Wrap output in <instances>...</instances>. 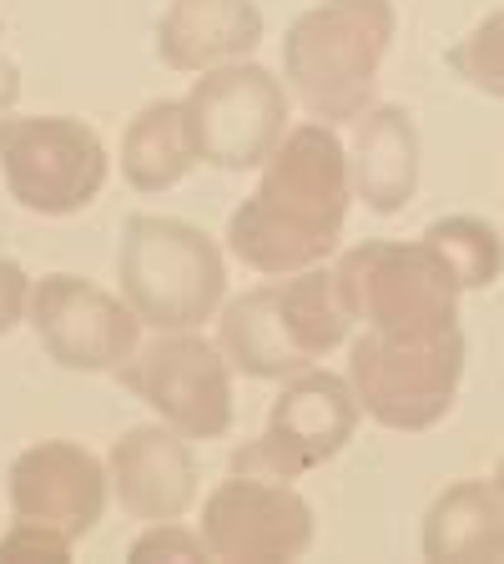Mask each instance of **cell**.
Returning a JSON list of instances; mask_svg holds the SVG:
<instances>
[{
    "instance_id": "6da1fadb",
    "label": "cell",
    "mask_w": 504,
    "mask_h": 564,
    "mask_svg": "<svg viewBox=\"0 0 504 564\" xmlns=\"http://www.w3.org/2000/svg\"><path fill=\"white\" fill-rule=\"evenodd\" d=\"M348 202V147L329 121L288 127L278 152L262 162L253 197H243V207L227 217V252L262 278L318 268L339 252Z\"/></svg>"
},
{
    "instance_id": "7a4b0ae2",
    "label": "cell",
    "mask_w": 504,
    "mask_h": 564,
    "mask_svg": "<svg viewBox=\"0 0 504 564\" xmlns=\"http://www.w3.org/2000/svg\"><path fill=\"white\" fill-rule=\"evenodd\" d=\"M348 328L353 313L339 293V272H329L323 262L247 288L227 297L217 313V343L227 364L262 383H282L313 368L318 358L348 343Z\"/></svg>"
},
{
    "instance_id": "3957f363",
    "label": "cell",
    "mask_w": 504,
    "mask_h": 564,
    "mask_svg": "<svg viewBox=\"0 0 504 564\" xmlns=\"http://www.w3.org/2000/svg\"><path fill=\"white\" fill-rule=\"evenodd\" d=\"M399 31L394 0H318L282 35V82L313 121H358L374 106L384 56Z\"/></svg>"
},
{
    "instance_id": "277c9868",
    "label": "cell",
    "mask_w": 504,
    "mask_h": 564,
    "mask_svg": "<svg viewBox=\"0 0 504 564\" xmlns=\"http://www.w3.org/2000/svg\"><path fill=\"white\" fill-rule=\"evenodd\" d=\"M117 278L121 297L157 333L202 328L227 303L223 247L182 217H157V212L127 217L117 247Z\"/></svg>"
},
{
    "instance_id": "5b68a950",
    "label": "cell",
    "mask_w": 504,
    "mask_h": 564,
    "mask_svg": "<svg viewBox=\"0 0 504 564\" xmlns=\"http://www.w3.org/2000/svg\"><path fill=\"white\" fill-rule=\"evenodd\" d=\"M339 293L353 323L388 338H439L459 328V278L435 242H358L339 258Z\"/></svg>"
},
{
    "instance_id": "8992f818",
    "label": "cell",
    "mask_w": 504,
    "mask_h": 564,
    "mask_svg": "<svg viewBox=\"0 0 504 564\" xmlns=\"http://www.w3.org/2000/svg\"><path fill=\"white\" fill-rule=\"evenodd\" d=\"M464 378V333L439 338H388L364 328L348 348V383L358 409L394 434H423L449 419Z\"/></svg>"
},
{
    "instance_id": "52a82bcc",
    "label": "cell",
    "mask_w": 504,
    "mask_h": 564,
    "mask_svg": "<svg viewBox=\"0 0 504 564\" xmlns=\"http://www.w3.org/2000/svg\"><path fill=\"white\" fill-rule=\"evenodd\" d=\"M111 156L82 117H11L0 111V182L35 217H71L106 187Z\"/></svg>"
},
{
    "instance_id": "ba28073f",
    "label": "cell",
    "mask_w": 504,
    "mask_h": 564,
    "mask_svg": "<svg viewBox=\"0 0 504 564\" xmlns=\"http://www.w3.org/2000/svg\"><path fill=\"white\" fill-rule=\"evenodd\" d=\"M288 101H293L288 82L258 61H227L202 70L182 96L197 162L217 172L262 166L288 137Z\"/></svg>"
},
{
    "instance_id": "9c48e42d",
    "label": "cell",
    "mask_w": 504,
    "mask_h": 564,
    "mask_svg": "<svg viewBox=\"0 0 504 564\" xmlns=\"http://www.w3.org/2000/svg\"><path fill=\"white\" fill-rule=\"evenodd\" d=\"M117 383L141 399L162 423L187 438H227L237 419L233 403V364L223 343H207L197 328L162 333L141 343L117 368Z\"/></svg>"
},
{
    "instance_id": "30bf717a",
    "label": "cell",
    "mask_w": 504,
    "mask_h": 564,
    "mask_svg": "<svg viewBox=\"0 0 504 564\" xmlns=\"http://www.w3.org/2000/svg\"><path fill=\"white\" fill-rule=\"evenodd\" d=\"M358 393L348 373L329 368H303L282 378V393L272 399L262 438L243 444L233 454V474H258V479H303L308 469L339 458L358 434Z\"/></svg>"
},
{
    "instance_id": "8fae6325",
    "label": "cell",
    "mask_w": 504,
    "mask_h": 564,
    "mask_svg": "<svg viewBox=\"0 0 504 564\" xmlns=\"http://www.w3.org/2000/svg\"><path fill=\"white\" fill-rule=\"evenodd\" d=\"M35 343L46 348L51 364L71 373H117L131 352L141 348V317L127 297L106 293L76 272H46L31 282L25 307Z\"/></svg>"
},
{
    "instance_id": "7c38bea8",
    "label": "cell",
    "mask_w": 504,
    "mask_h": 564,
    "mask_svg": "<svg viewBox=\"0 0 504 564\" xmlns=\"http://www.w3.org/2000/svg\"><path fill=\"white\" fill-rule=\"evenodd\" d=\"M202 540L223 564H293L313 544V505L288 479L227 474L202 499Z\"/></svg>"
},
{
    "instance_id": "4fadbf2b",
    "label": "cell",
    "mask_w": 504,
    "mask_h": 564,
    "mask_svg": "<svg viewBox=\"0 0 504 564\" xmlns=\"http://www.w3.org/2000/svg\"><path fill=\"white\" fill-rule=\"evenodd\" d=\"M6 494H11L15 519H35L46 529H61L66 540H86L106 514L111 469L92 448L71 444V438H41V444L15 454Z\"/></svg>"
},
{
    "instance_id": "5bb4252c",
    "label": "cell",
    "mask_w": 504,
    "mask_h": 564,
    "mask_svg": "<svg viewBox=\"0 0 504 564\" xmlns=\"http://www.w3.org/2000/svg\"><path fill=\"white\" fill-rule=\"evenodd\" d=\"M111 469V499L127 519L162 524L182 519L197 505V458H192L187 434H176L172 423H137L111 444L106 454Z\"/></svg>"
},
{
    "instance_id": "9a60e30c",
    "label": "cell",
    "mask_w": 504,
    "mask_h": 564,
    "mask_svg": "<svg viewBox=\"0 0 504 564\" xmlns=\"http://www.w3.org/2000/svg\"><path fill=\"white\" fill-rule=\"evenodd\" d=\"M258 0H172L157 25V56L182 76H202L227 61H247L262 46Z\"/></svg>"
},
{
    "instance_id": "2e32d148",
    "label": "cell",
    "mask_w": 504,
    "mask_h": 564,
    "mask_svg": "<svg viewBox=\"0 0 504 564\" xmlns=\"http://www.w3.org/2000/svg\"><path fill=\"white\" fill-rule=\"evenodd\" d=\"M348 176L353 197L378 217H394L414 202V192H419V127L404 106L374 101L353 121Z\"/></svg>"
},
{
    "instance_id": "e0dca14e",
    "label": "cell",
    "mask_w": 504,
    "mask_h": 564,
    "mask_svg": "<svg viewBox=\"0 0 504 564\" xmlns=\"http://www.w3.org/2000/svg\"><path fill=\"white\" fill-rule=\"evenodd\" d=\"M423 560L435 564H494L504 560V499L484 479H459L423 514Z\"/></svg>"
},
{
    "instance_id": "ac0fdd59",
    "label": "cell",
    "mask_w": 504,
    "mask_h": 564,
    "mask_svg": "<svg viewBox=\"0 0 504 564\" xmlns=\"http://www.w3.org/2000/svg\"><path fill=\"white\" fill-rule=\"evenodd\" d=\"M192 166H197V147L187 131V106L147 101L121 137V176L152 197V192H172Z\"/></svg>"
},
{
    "instance_id": "d6986e66",
    "label": "cell",
    "mask_w": 504,
    "mask_h": 564,
    "mask_svg": "<svg viewBox=\"0 0 504 564\" xmlns=\"http://www.w3.org/2000/svg\"><path fill=\"white\" fill-rule=\"evenodd\" d=\"M423 242H435L444 252L464 293H484L504 272V242L484 217H435L423 227Z\"/></svg>"
},
{
    "instance_id": "ffe728a7",
    "label": "cell",
    "mask_w": 504,
    "mask_h": 564,
    "mask_svg": "<svg viewBox=\"0 0 504 564\" xmlns=\"http://www.w3.org/2000/svg\"><path fill=\"white\" fill-rule=\"evenodd\" d=\"M449 70L474 91L504 101V11H490L480 25H470L464 41L449 46Z\"/></svg>"
},
{
    "instance_id": "44dd1931",
    "label": "cell",
    "mask_w": 504,
    "mask_h": 564,
    "mask_svg": "<svg viewBox=\"0 0 504 564\" xmlns=\"http://www.w3.org/2000/svg\"><path fill=\"white\" fill-rule=\"evenodd\" d=\"M162 560H212L207 554V540H202V529H182L176 519H162V524H147V534H137L127 550V564H162Z\"/></svg>"
},
{
    "instance_id": "7402d4cb",
    "label": "cell",
    "mask_w": 504,
    "mask_h": 564,
    "mask_svg": "<svg viewBox=\"0 0 504 564\" xmlns=\"http://www.w3.org/2000/svg\"><path fill=\"white\" fill-rule=\"evenodd\" d=\"M71 544L76 540H66L61 529H46V524H35V519H15V524L0 534V564H35V560L66 564Z\"/></svg>"
},
{
    "instance_id": "603a6c76",
    "label": "cell",
    "mask_w": 504,
    "mask_h": 564,
    "mask_svg": "<svg viewBox=\"0 0 504 564\" xmlns=\"http://www.w3.org/2000/svg\"><path fill=\"white\" fill-rule=\"evenodd\" d=\"M25 307H31V278L15 258H0V338L25 323Z\"/></svg>"
},
{
    "instance_id": "cb8c5ba5",
    "label": "cell",
    "mask_w": 504,
    "mask_h": 564,
    "mask_svg": "<svg viewBox=\"0 0 504 564\" xmlns=\"http://www.w3.org/2000/svg\"><path fill=\"white\" fill-rule=\"evenodd\" d=\"M15 91H21V82H15V66L6 56H0V111H11Z\"/></svg>"
},
{
    "instance_id": "d4e9b609",
    "label": "cell",
    "mask_w": 504,
    "mask_h": 564,
    "mask_svg": "<svg viewBox=\"0 0 504 564\" xmlns=\"http://www.w3.org/2000/svg\"><path fill=\"white\" fill-rule=\"evenodd\" d=\"M494 489H500V499H504V458H500V469H494Z\"/></svg>"
}]
</instances>
